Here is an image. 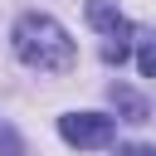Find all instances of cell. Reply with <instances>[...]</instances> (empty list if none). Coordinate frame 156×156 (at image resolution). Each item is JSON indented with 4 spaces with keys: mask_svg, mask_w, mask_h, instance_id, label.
<instances>
[{
    "mask_svg": "<svg viewBox=\"0 0 156 156\" xmlns=\"http://www.w3.org/2000/svg\"><path fill=\"white\" fill-rule=\"evenodd\" d=\"M88 24L107 34L102 58H107V63H122V58H127V39H132V24H127V15L117 10V0H88Z\"/></svg>",
    "mask_w": 156,
    "mask_h": 156,
    "instance_id": "7a4b0ae2",
    "label": "cell"
},
{
    "mask_svg": "<svg viewBox=\"0 0 156 156\" xmlns=\"http://www.w3.org/2000/svg\"><path fill=\"white\" fill-rule=\"evenodd\" d=\"M112 117H102V112H68V117H58V136L68 141V146H78V151H98V146H107L112 141Z\"/></svg>",
    "mask_w": 156,
    "mask_h": 156,
    "instance_id": "3957f363",
    "label": "cell"
},
{
    "mask_svg": "<svg viewBox=\"0 0 156 156\" xmlns=\"http://www.w3.org/2000/svg\"><path fill=\"white\" fill-rule=\"evenodd\" d=\"M136 68H141V78H151V73H156V54H151V39H141V44H136Z\"/></svg>",
    "mask_w": 156,
    "mask_h": 156,
    "instance_id": "5b68a950",
    "label": "cell"
},
{
    "mask_svg": "<svg viewBox=\"0 0 156 156\" xmlns=\"http://www.w3.org/2000/svg\"><path fill=\"white\" fill-rule=\"evenodd\" d=\"M15 54H20V63H29L39 73H68L73 58H78L68 29L58 20L39 15V10L34 15H20V24H15Z\"/></svg>",
    "mask_w": 156,
    "mask_h": 156,
    "instance_id": "6da1fadb",
    "label": "cell"
},
{
    "mask_svg": "<svg viewBox=\"0 0 156 156\" xmlns=\"http://www.w3.org/2000/svg\"><path fill=\"white\" fill-rule=\"evenodd\" d=\"M112 107H117V112H122V122H132V127H141V122L151 117L146 98H141L136 88H127V83H112Z\"/></svg>",
    "mask_w": 156,
    "mask_h": 156,
    "instance_id": "277c9868",
    "label": "cell"
},
{
    "mask_svg": "<svg viewBox=\"0 0 156 156\" xmlns=\"http://www.w3.org/2000/svg\"><path fill=\"white\" fill-rule=\"evenodd\" d=\"M0 156H20V141H15L10 127H0Z\"/></svg>",
    "mask_w": 156,
    "mask_h": 156,
    "instance_id": "8992f818",
    "label": "cell"
},
{
    "mask_svg": "<svg viewBox=\"0 0 156 156\" xmlns=\"http://www.w3.org/2000/svg\"><path fill=\"white\" fill-rule=\"evenodd\" d=\"M117 156H156V151H151V146H122Z\"/></svg>",
    "mask_w": 156,
    "mask_h": 156,
    "instance_id": "52a82bcc",
    "label": "cell"
}]
</instances>
